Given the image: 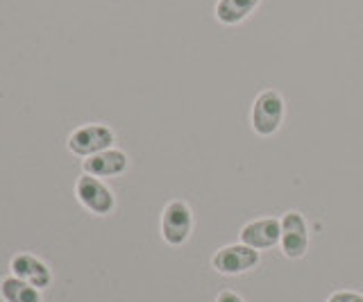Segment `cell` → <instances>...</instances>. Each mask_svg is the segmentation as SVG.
<instances>
[{
	"label": "cell",
	"instance_id": "9",
	"mask_svg": "<svg viewBox=\"0 0 363 302\" xmlns=\"http://www.w3.org/2000/svg\"><path fill=\"white\" fill-rule=\"evenodd\" d=\"M125 171H128V155L116 148L102 150L94 157L84 160V173L94 177H113Z\"/></svg>",
	"mask_w": 363,
	"mask_h": 302
},
{
	"label": "cell",
	"instance_id": "1",
	"mask_svg": "<svg viewBox=\"0 0 363 302\" xmlns=\"http://www.w3.org/2000/svg\"><path fill=\"white\" fill-rule=\"evenodd\" d=\"M284 118H286V103H284V96L279 91L266 89L255 98L252 111H250V125H252L255 134L272 137L281 128Z\"/></svg>",
	"mask_w": 363,
	"mask_h": 302
},
{
	"label": "cell",
	"instance_id": "11",
	"mask_svg": "<svg viewBox=\"0 0 363 302\" xmlns=\"http://www.w3.org/2000/svg\"><path fill=\"white\" fill-rule=\"evenodd\" d=\"M0 293L7 302H41L39 289H34L18 277H5L0 282Z\"/></svg>",
	"mask_w": 363,
	"mask_h": 302
},
{
	"label": "cell",
	"instance_id": "12",
	"mask_svg": "<svg viewBox=\"0 0 363 302\" xmlns=\"http://www.w3.org/2000/svg\"><path fill=\"white\" fill-rule=\"evenodd\" d=\"M327 302H363V296L357 291H336Z\"/></svg>",
	"mask_w": 363,
	"mask_h": 302
},
{
	"label": "cell",
	"instance_id": "6",
	"mask_svg": "<svg viewBox=\"0 0 363 302\" xmlns=\"http://www.w3.org/2000/svg\"><path fill=\"white\" fill-rule=\"evenodd\" d=\"M111 143H113V132L107 125L91 123V125H84L71 134L68 148H71V152L79 155V157H94V155L102 150H109Z\"/></svg>",
	"mask_w": 363,
	"mask_h": 302
},
{
	"label": "cell",
	"instance_id": "10",
	"mask_svg": "<svg viewBox=\"0 0 363 302\" xmlns=\"http://www.w3.org/2000/svg\"><path fill=\"white\" fill-rule=\"evenodd\" d=\"M261 0H218L216 3V21L223 26H238L255 12Z\"/></svg>",
	"mask_w": 363,
	"mask_h": 302
},
{
	"label": "cell",
	"instance_id": "13",
	"mask_svg": "<svg viewBox=\"0 0 363 302\" xmlns=\"http://www.w3.org/2000/svg\"><path fill=\"white\" fill-rule=\"evenodd\" d=\"M216 302H245L241 296L236 293V291H230V289H225L220 291L218 296H216Z\"/></svg>",
	"mask_w": 363,
	"mask_h": 302
},
{
	"label": "cell",
	"instance_id": "3",
	"mask_svg": "<svg viewBox=\"0 0 363 302\" xmlns=\"http://www.w3.org/2000/svg\"><path fill=\"white\" fill-rule=\"evenodd\" d=\"M211 266L220 275H241L259 266V250L250 248L245 243L225 245L211 257Z\"/></svg>",
	"mask_w": 363,
	"mask_h": 302
},
{
	"label": "cell",
	"instance_id": "5",
	"mask_svg": "<svg viewBox=\"0 0 363 302\" xmlns=\"http://www.w3.org/2000/svg\"><path fill=\"white\" fill-rule=\"evenodd\" d=\"M281 239L279 248L289 259H300L309 250V225L300 211H286L281 216Z\"/></svg>",
	"mask_w": 363,
	"mask_h": 302
},
{
	"label": "cell",
	"instance_id": "4",
	"mask_svg": "<svg viewBox=\"0 0 363 302\" xmlns=\"http://www.w3.org/2000/svg\"><path fill=\"white\" fill-rule=\"evenodd\" d=\"M75 196L91 214H98V216H107L109 211H113V207H116V198H113L111 189L105 182H100V177L86 175V173L77 180Z\"/></svg>",
	"mask_w": 363,
	"mask_h": 302
},
{
	"label": "cell",
	"instance_id": "2",
	"mask_svg": "<svg viewBox=\"0 0 363 302\" xmlns=\"http://www.w3.org/2000/svg\"><path fill=\"white\" fill-rule=\"evenodd\" d=\"M193 232V211L184 200H173L164 207L162 237L168 245H184Z\"/></svg>",
	"mask_w": 363,
	"mask_h": 302
},
{
	"label": "cell",
	"instance_id": "8",
	"mask_svg": "<svg viewBox=\"0 0 363 302\" xmlns=\"http://www.w3.org/2000/svg\"><path fill=\"white\" fill-rule=\"evenodd\" d=\"M11 273H14V277L23 279V282L32 284L34 289L48 286L52 279L50 268L32 255H16L14 259H11Z\"/></svg>",
	"mask_w": 363,
	"mask_h": 302
},
{
	"label": "cell",
	"instance_id": "7",
	"mask_svg": "<svg viewBox=\"0 0 363 302\" xmlns=\"http://www.w3.org/2000/svg\"><path fill=\"white\" fill-rule=\"evenodd\" d=\"M238 237H241V243L250 245V248L255 250H270L275 248L281 239V223L277 218H255L245 223L238 232Z\"/></svg>",
	"mask_w": 363,
	"mask_h": 302
}]
</instances>
